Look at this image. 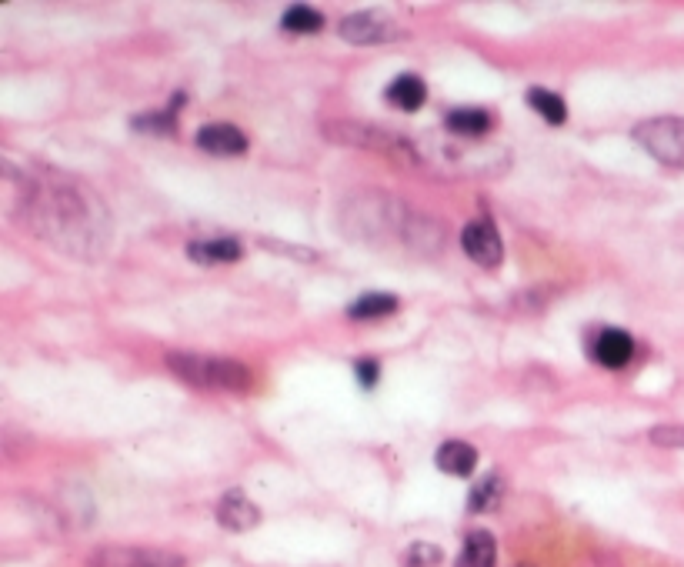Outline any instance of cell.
<instances>
[{
	"mask_svg": "<svg viewBox=\"0 0 684 567\" xmlns=\"http://www.w3.org/2000/svg\"><path fill=\"white\" fill-rule=\"evenodd\" d=\"M24 211L31 214L37 234L74 254L101 251L104 241L111 237V221L101 211L97 197L84 184L77 187L71 181H61V177L34 187L24 201Z\"/></svg>",
	"mask_w": 684,
	"mask_h": 567,
	"instance_id": "6da1fadb",
	"label": "cell"
},
{
	"mask_svg": "<svg viewBox=\"0 0 684 567\" xmlns=\"http://www.w3.org/2000/svg\"><path fill=\"white\" fill-rule=\"evenodd\" d=\"M167 367L194 387H221V391H247L251 387V371L231 357H207V354H167Z\"/></svg>",
	"mask_w": 684,
	"mask_h": 567,
	"instance_id": "7a4b0ae2",
	"label": "cell"
},
{
	"mask_svg": "<svg viewBox=\"0 0 684 567\" xmlns=\"http://www.w3.org/2000/svg\"><path fill=\"white\" fill-rule=\"evenodd\" d=\"M634 141L654 161L684 167V117H654V121H644L634 127Z\"/></svg>",
	"mask_w": 684,
	"mask_h": 567,
	"instance_id": "3957f363",
	"label": "cell"
},
{
	"mask_svg": "<svg viewBox=\"0 0 684 567\" xmlns=\"http://www.w3.org/2000/svg\"><path fill=\"white\" fill-rule=\"evenodd\" d=\"M184 561L157 547H97L87 567H181Z\"/></svg>",
	"mask_w": 684,
	"mask_h": 567,
	"instance_id": "277c9868",
	"label": "cell"
},
{
	"mask_svg": "<svg viewBox=\"0 0 684 567\" xmlns=\"http://www.w3.org/2000/svg\"><path fill=\"white\" fill-rule=\"evenodd\" d=\"M461 247L471 261H478L484 267H494L501 261V237L494 231L491 221H471L461 231Z\"/></svg>",
	"mask_w": 684,
	"mask_h": 567,
	"instance_id": "5b68a950",
	"label": "cell"
},
{
	"mask_svg": "<svg viewBox=\"0 0 684 567\" xmlns=\"http://www.w3.org/2000/svg\"><path fill=\"white\" fill-rule=\"evenodd\" d=\"M591 357L608 371H618L634 357V341L628 331H618V327H608L591 341Z\"/></svg>",
	"mask_w": 684,
	"mask_h": 567,
	"instance_id": "8992f818",
	"label": "cell"
},
{
	"mask_svg": "<svg viewBox=\"0 0 684 567\" xmlns=\"http://www.w3.org/2000/svg\"><path fill=\"white\" fill-rule=\"evenodd\" d=\"M341 37L348 44H358V47H371V44H384L388 37H394V27L384 21V17H374V14H351L341 21Z\"/></svg>",
	"mask_w": 684,
	"mask_h": 567,
	"instance_id": "52a82bcc",
	"label": "cell"
},
{
	"mask_svg": "<svg viewBox=\"0 0 684 567\" xmlns=\"http://www.w3.org/2000/svg\"><path fill=\"white\" fill-rule=\"evenodd\" d=\"M197 147L207 154H221V157H234L247 151V137L237 131L234 124H207L197 131Z\"/></svg>",
	"mask_w": 684,
	"mask_h": 567,
	"instance_id": "ba28073f",
	"label": "cell"
},
{
	"mask_svg": "<svg viewBox=\"0 0 684 567\" xmlns=\"http://www.w3.org/2000/svg\"><path fill=\"white\" fill-rule=\"evenodd\" d=\"M217 521H221L227 531H251L261 521V511L251 504V497L244 491H231L224 494V501L217 504Z\"/></svg>",
	"mask_w": 684,
	"mask_h": 567,
	"instance_id": "9c48e42d",
	"label": "cell"
},
{
	"mask_svg": "<svg viewBox=\"0 0 684 567\" xmlns=\"http://www.w3.org/2000/svg\"><path fill=\"white\" fill-rule=\"evenodd\" d=\"M434 464H438L444 474L468 477L474 467H478V451H474L468 441H444L438 447V457H434Z\"/></svg>",
	"mask_w": 684,
	"mask_h": 567,
	"instance_id": "30bf717a",
	"label": "cell"
},
{
	"mask_svg": "<svg viewBox=\"0 0 684 567\" xmlns=\"http://www.w3.org/2000/svg\"><path fill=\"white\" fill-rule=\"evenodd\" d=\"M494 564H498V544H494V537L488 531L468 534L458 561H454V567H494Z\"/></svg>",
	"mask_w": 684,
	"mask_h": 567,
	"instance_id": "8fae6325",
	"label": "cell"
},
{
	"mask_svg": "<svg viewBox=\"0 0 684 567\" xmlns=\"http://www.w3.org/2000/svg\"><path fill=\"white\" fill-rule=\"evenodd\" d=\"M424 97H428V87H424L421 77H414V74H401L398 81H391V87H388L391 107H401V111H418L424 104Z\"/></svg>",
	"mask_w": 684,
	"mask_h": 567,
	"instance_id": "7c38bea8",
	"label": "cell"
},
{
	"mask_svg": "<svg viewBox=\"0 0 684 567\" xmlns=\"http://www.w3.org/2000/svg\"><path fill=\"white\" fill-rule=\"evenodd\" d=\"M187 254L201 264H231L241 257V244L234 237H221V241H194L187 247Z\"/></svg>",
	"mask_w": 684,
	"mask_h": 567,
	"instance_id": "4fadbf2b",
	"label": "cell"
},
{
	"mask_svg": "<svg viewBox=\"0 0 684 567\" xmlns=\"http://www.w3.org/2000/svg\"><path fill=\"white\" fill-rule=\"evenodd\" d=\"M448 127L461 137H481L491 131V114L478 111V107H468V111H451L448 114Z\"/></svg>",
	"mask_w": 684,
	"mask_h": 567,
	"instance_id": "5bb4252c",
	"label": "cell"
},
{
	"mask_svg": "<svg viewBox=\"0 0 684 567\" xmlns=\"http://www.w3.org/2000/svg\"><path fill=\"white\" fill-rule=\"evenodd\" d=\"M528 104L544 117V121L554 124V127H561L564 121H568V107H564V101H561L558 94L544 91V87H531V91H528Z\"/></svg>",
	"mask_w": 684,
	"mask_h": 567,
	"instance_id": "9a60e30c",
	"label": "cell"
},
{
	"mask_svg": "<svg viewBox=\"0 0 684 567\" xmlns=\"http://www.w3.org/2000/svg\"><path fill=\"white\" fill-rule=\"evenodd\" d=\"M398 311V297L394 294H364L361 301L351 304V317L354 321H371V317H388Z\"/></svg>",
	"mask_w": 684,
	"mask_h": 567,
	"instance_id": "2e32d148",
	"label": "cell"
},
{
	"mask_svg": "<svg viewBox=\"0 0 684 567\" xmlns=\"http://www.w3.org/2000/svg\"><path fill=\"white\" fill-rule=\"evenodd\" d=\"M501 497H504V481H501V474H488V477H484V481L471 491L468 507H471L474 514H488V511H494V507L501 504Z\"/></svg>",
	"mask_w": 684,
	"mask_h": 567,
	"instance_id": "e0dca14e",
	"label": "cell"
},
{
	"mask_svg": "<svg viewBox=\"0 0 684 567\" xmlns=\"http://www.w3.org/2000/svg\"><path fill=\"white\" fill-rule=\"evenodd\" d=\"M284 27H287V31H294V34H314V31H321V27H324V17L317 14L314 7L297 4V7H291V11L284 14Z\"/></svg>",
	"mask_w": 684,
	"mask_h": 567,
	"instance_id": "ac0fdd59",
	"label": "cell"
},
{
	"mask_svg": "<svg viewBox=\"0 0 684 567\" xmlns=\"http://www.w3.org/2000/svg\"><path fill=\"white\" fill-rule=\"evenodd\" d=\"M184 101H187L184 94H174L171 111H167V114H147V117H137L134 127H137V131H151V134H171V131H174V114H177V107H181Z\"/></svg>",
	"mask_w": 684,
	"mask_h": 567,
	"instance_id": "d6986e66",
	"label": "cell"
},
{
	"mask_svg": "<svg viewBox=\"0 0 684 567\" xmlns=\"http://www.w3.org/2000/svg\"><path fill=\"white\" fill-rule=\"evenodd\" d=\"M404 564H408V567H434V564H441V547L411 544L408 554H404Z\"/></svg>",
	"mask_w": 684,
	"mask_h": 567,
	"instance_id": "ffe728a7",
	"label": "cell"
},
{
	"mask_svg": "<svg viewBox=\"0 0 684 567\" xmlns=\"http://www.w3.org/2000/svg\"><path fill=\"white\" fill-rule=\"evenodd\" d=\"M651 441L658 447H684V427H654Z\"/></svg>",
	"mask_w": 684,
	"mask_h": 567,
	"instance_id": "44dd1931",
	"label": "cell"
},
{
	"mask_svg": "<svg viewBox=\"0 0 684 567\" xmlns=\"http://www.w3.org/2000/svg\"><path fill=\"white\" fill-rule=\"evenodd\" d=\"M354 371H358L361 387H368V391L381 381V367H378V361H371V357H364V361L354 364Z\"/></svg>",
	"mask_w": 684,
	"mask_h": 567,
	"instance_id": "7402d4cb",
	"label": "cell"
}]
</instances>
